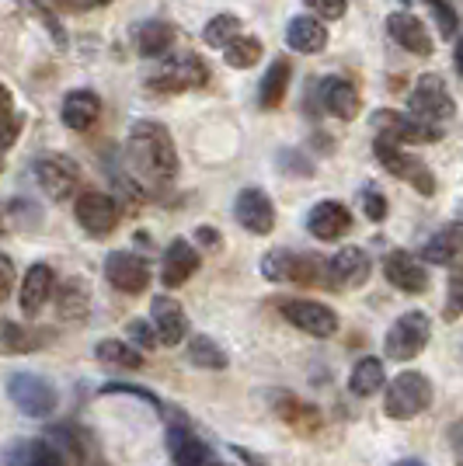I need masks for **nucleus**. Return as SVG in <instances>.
I'll use <instances>...</instances> for the list:
<instances>
[{
  "label": "nucleus",
  "instance_id": "23",
  "mask_svg": "<svg viewBox=\"0 0 463 466\" xmlns=\"http://www.w3.org/2000/svg\"><path fill=\"white\" fill-rule=\"evenodd\" d=\"M321 101H324V108H328L331 116L342 118V122L355 118V112H359V91L345 77L321 80Z\"/></svg>",
  "mask_w": 463,
  "mask_h": 466
},
{
  "label": "nucleus",
  "instance_id": "28",
  "mask_svg": "<svg viewBox=\"0 0 463 466\" xmlns=\"http://www.w3.org/2000/svg\"><path fill=\"white\" fill-rule=\"evenodd\" d=\"M290 63L286 59H275L269 70H265V77H262V87H258V101H262V108H279L283 105V97H286V87H290Z\"/></svg>",
  "mask_w": 463,
  "mask_h": 466
},
{
  "label": "nucleus",
  "instance_id": "18",
  "mask_svg": "<svg viewBox=\"0 0 463 466\" xmlns=\"http://www.w3.org/2000/svg\"><path fill=\"white\" fill-rule=\"evenodd\" d=\"M307 230L317 240H338V237H345L352 230V213H348L342 202L324 198V202H317L307 213Z\"/></svg>",
  "mask_w": 463,
  "mask_h": 466
},
{
  "label": "nucleus",
  "instance_id": "5",
  "mask_svg": "<svg viewBox=\"0 0 463 466\" xmlns=\"http://www.w3.org/2000/svg\"><path fill=\"white\" fill-rule=\"evenodd\" d=\"M407 108H411V118H418V122H432V126H439L443 118L453 116V97L446 91L443 77H436V74H425L418 77L415 84V91L407 97Z\"/></svg>",
  "mask_w": 463,
  "mask_h": 466
},
{
  "label": "nucleus",
  "instance_id": "37",
  "mask_svg": "<svg viewBox=\"0 0 463 466\" xmlns=\"http://www.w3.org/2000/svg\"><path fill=\"white\" fill-rule=\"evenodd\" d=\"M307 7L317 21H338L345 18L348 0H307Z\"/></svg>",
  "mask_w": 463,
  "mask_h": 466
},
{
  "label": "nucleus",
  "instance_id": "7",
  "mask_svg": "<svg viewBox=\"0 0 463 466\" xmlns=\"http://www.w3.org/2000/svg\"><path fill=\"white\" fill-rule=\"evenodd\" d=\"M210 80V70L206 63L195 56V53H181V56H171L160 63L150 84L160 87V91H189V87H202Z\"/></svg>",
  "mask_w": 463,
  "mask_h": 466
},
{
  "label": "nucleus",
  "instance_id": "33",
  "mask_svg": "<svg viewBox=\"0 0 463 466\" xmlns=\"http://www.w3.org/2000/svg\"><path fill=\"white\" fill-rule=\"evenodd\" d=\"M262 56H265V49L252 35H237L231 46H223V59H227V66H233V70H252Z\"/></svg>",
  "mask_w": 463,
  "mask_h": 466
},
{
  "label": "nucleus",
  "instance_id": "41",
  "mask_svg": "<svg viewBox=\"0 0 463 466\" xmlns=\"http://www.w3.org/2000/svg\"><path fill=\"white\" fill-rule=\"evenodd\" d=\"M25 11H39V15H59L67 7H74V0H18Z\"/></svg>",
  "mask_w": 463,
  "mask_h": 466
},
{
  "label": "nucleus",
  "instance_id": "4",
  "mask_svg": "<svg viewBox=\"0 0 463 466\" xmlns=\"http://www.w3.org/2000/svg\"><path fill=\"white\" fill-rule=\"evenodd\" d=\"M428 334H432V320L422 310H407L401 313L390 330H386L384 351L386 359L394 362H411L415 355H422V349L428 345Z\"/></svg>",
  "mask_w": 463,
  "mask_h": 466
},
{
  "label": "nucleus",
  "instance_id": "15",
  "mask_svg": "<svg viewBox=\"0 0 463 466\" xmlns=\"http://www.w3.org/2000/svg\"><path fill=\"white\" fill-rule=\"evenodd\" d=\"M386 35L397 42L401 49H407L411 56H432V35H428V28H425L422 18H415L411 11H394L390 18H386Z\"/></svg>",
  "mask_w": 463,
  "mask_h": 466
},
{
  "label": "nucleus",
  "instance_id": "26",
  "mask_svg": "<svg viewBox=\"0 0 463 466\" xmlns=\"http://www.w3.org/2000/svg\"><path fill=\"white\" fill-rule=\"evenodd\" d=\"M386 383V372H384V362L376 359V355H366V359H359L352 372H348V390L355 393V397H373V393H380Z\"/></svg>",
  "mask_w": 463,
  "mask_h": 466
},
{
  "label": "nucleus",
  "instance_id": "47",
  "mask_svg": "<svg viewBox=\"0 0 463 466\" xmlns=\"http://www.w3.org/2000/svg\"><path fill=\"white\" fill-rule=\"evenodd\" d=\"M394 466H425V463H422V460H397Z\"/></svg>",
  "mask_w": 463,
  "mask_h": 466
},
{
  "label": "nucleus",
  "instance_id": "2",
  "mask_svg": "<svg viewBox=\"0 0 463 466\" xmlns=\"http://www.w3.org/2000/svg\"><path fill=\"white\" fill-rule=\"evenodd\" d=\"M428 404H432V383H428L425 372L405 370L386 383L384 410L394 421H411V418H418L422 410H428Z\"/></svg>",
  "mask_w": 463,
  "mask_h": 466
},
{
  "label": "nucleus",
  "instance_id": "6",
  "mask_svg": "<svg viewBox=\"0 0 463 466\" xmlns=\"http://www.w3.org/2000/svg\"><path fill=\"white\" fill-rule=\"evenodd\" d=\"M328 272L317 258L310 254H296V251H269L262 258V275L269 282H317L321 275Z\"/></svg>",
  "mask_w": 463,
  "mask_h": 466
},
{
  "label": "nucleus",
  "instance_id": "25",
  "mask_svg": "<svg viewBox=\"0 0 463 466\" xmlns=\"http://www.w3.org/2000/svg\"><path fill=\"white\" fill-rule=\"evenodd\" d=\"M7 466H67L59 449L53 442H39V439H25L7 449Z\"/></svg>",
  "mask_w": 463,
  "mask_h": 466
},
{
  "label": "nucleus",
  "instance_id": "9",
  "mask_svg": "<svg viewBox=\"0 0 463 466\" xmlns=\"http://www.w3.org/2000/svg\"><path fill=\"white\" fill-rule=\"evenodd\" d=\"M283 317L290 320L293 328H300L304 334H314V338H331L338 330V313L317 303V299H283Z\"/></svg>",
  "mask_w": 463,
  "mask_h": 466
},
{
  "label": "nucleus",
  "instance_id": "21",
  "mask_svg": "<svg viewBox=\"0 0 463 466\" xmlns=\"http://www.w3.org/2000/svg\"><path fill=\"white\" fill-rule=\"evenodd\" d=\"M59 116H63V126H67V129L84 133V129H91L98 122V116H101V97H98L95 91H70V95L63 97Z\"/></svg>",
  "mask_w": 463,
  "mask_h": 466
},
{
  "label": "nucleus",
  "instance_id": "29",
  "mask_svg": "<svg viewBox=\"0 0 463 466\" xmlns=\"http://www.w3.org/2000/svg\"><path fill=\"white\" fill-rule=\"evenodd\" d=\"M422 258L432 265H453L460 258V227H446L443 233H436L428 244L422 248Z\"/></svg>",
  "mask_w": 463,
  "mask_h": 466
},
{
  "label": "nucleus",
  "instance_id": "27",
  "mask_svg": "<svg viewBox=\"0 0 463 466\" xmlns=\"http://www.w3.org/2000/svg\"><path fill=\"white\" fill-rule=\"evenodd\" d=\"M171 46H174V28L168 21H147V25L136 32V49H139V56L160 59V56H168Z\"/></svg>",
  "mask_w": 463,
  "mask_h": 466
},
{
  "label": "nucleus",
  "instance_id": "10",
  "mask_svg": "<svg viewBox=\"0 0 463 466\" xmlns=\"http://www.w3.org/2000/svg\"><path fill=\"white\" fill-rule=\"evenodd\" d=\"M77 177H80V171L70 157L49 154V157H39V160H36V181H39L42 192L49 195V198H57V202H63V198L74 195Z\"/></svg>",
  "mask_w": 463,
  "mask_h": 466
},
{
  "label": "nucleus",
  "instance_id": "22",
  "mask_svg": "<svg viewBox=\"0 0 463 466\" xmlns=\"http://www.w3.org/2000/svg\"><path fill=\"white\" fill-rule=\"evenodd\" d=\"M286 46H290L293 53H304V56L321 53V49L328 46V28H324V21H317L314 15L293 18L290 28H286Z\"/></svg>",
  "mask_w": 463,
  "mask_h": 466
},
{
  "label": "nucleus",
  "instance_id": "3",
  "mask_svg": "<svg viewBox=\"0 0 463 466\" xmlns=\"http://www.w3.org/2000/svg\"><path fill=\"white\" fill-rule=\"evenodd\" d=\"M7 397L28 418H49L59 404L57 387L49 380L36 376V372H11L7 376Z\"/></svg>",
  "mask_w": 463,
  "mask_h": 466
},
{
  "label": "nucleus",
  "instance_id": "45",
  "mask_svg": "<svg viewBox=\"0 0 463 466\" xmlns=\"http://www.w3.org/2000/svg\"><path fill=\"white\" fill-rule=\"evenodd\" d=\"M199 240H202V244H220V233H212L210 227H202V230H199Z\"/></svg>",
  "mask_w": 463,
  "mask_h": 466
},
{
  "label": "nucleus",
  "instance_id": "11",
  "mask_svg": "<svg viewBox=\"0 0 463 466\" xmlns=\"http://www.w3.org/2000/svg\"><path fill=\"white\" fill-rule=\"evenodd\" d=\"M233 216L254 237H265V233L275 230V206L262 188H241L237 202H233Z\"/></svg>",
  "mask_w": 463,
  "mask_h": 466
},
{
  "label": "nucleus",
  "instance_id": "24",
  "mask_svg": "<svg viewBox=\"0 0 463 466\" xmlns=\"http://www.w3.org/2000/svg\"><path fill=\"white\" fill-rule=\"evenodd\" d=\"M328 272L338 279V282H345V286H363L373 272V261H369V254L363 248H342V251L331 258Z\"/></svg>",
  "mask_w": 463,
  "mask_h": 466
},
{
  "label": "nucleus",
  "instance_id": "12",
  "mask_svg": "<svg viewBox=\"0 0 463 466\" xmlns=\"http://www.w3.org/2000/svg\"><path fill=\"white\" fill-rule=\"evenodd\" d=\"M105 279L116 286L118 292H143L150 286V268H147V261L133 251H112L105 258Z\"/></svg>",
  "mask_w": 463,
  "mask_h": 466
},
{
  "label": "nucleus",
  "instance_id": "43",
  "mask_svg": "<svg viewBox=\"0 0 463 466\" xmlns=\"http://www.w3.org/2000/svg\"><path fill=\"white\" fill-rule=\"evenodd\" d=\"M449 320H457L460 317V275H453V282H449V310H446Z\"/></svg>",
  "mask_w": 463,
  "mask_h": 466
},
{
  "label": "nucleus",
  "instance_id": "38",
  "mask_svg": "<svg viewBox=\"0 0 463 466\" xmlns=\"http://www.w3.org/2000/svg\"><path fill=\"white\" fill-rule=\"evenodd\" d=\"M363 213H366V219H373V223H384L386 216V198L380 192H373V188H366L363 192Z\"/></svg>",
  "mask_w": 463,
  "mask_h": 466
},
{
  "label": "nucleus",
  "instance_id": "19",
  "mask_svg": "<svg viewBox=\"0 0 463 466\" xmlns=\"http://www.w3.org/2000/svg\"><path fill=\"white\" fill-rule=\"evenodd\" d=\"M57 289V275L49 265H32L25 279H21V292H18V303L21 310L28 313V317H36V313L49 303V296Z\"/></svg>",
  "mask_w": 463,
  "mask_h": 466
},
{
  "label": "nucleus",
  "instance_id": "46",
  "mask_svg": "<svg viewBox=\"0 0 463 466\" xmlns=\"http://www.w3.org/2000/svg\"><path fill=\"white\" fill-rule=\"evenodd\" d=\"M108 4H116V0H84V7H108Z\"/></svg>",
  "mask_w": 463,
  "mask_h": 466
},
{
  "label": "nucleus",
  "instance_id": "8",
  "mask_svg": "<svg viewBox=\"0 0 463 466\" xmlns=\"http://www.w3.org/2000/svg\"><path fill=\"white\" fill-rule=\"evenodd\" d=\"M373 154L380 157V164H384V167L394 177H401V181H411V185H415V188H418L422 195H432V188H436L432 175L425 171L422 160H415L411 154H405L397 143H390V139L376 137V143H373Z\"/></svg>",
  "mask_w": 463,
  "mask_h": 466
},
{
  "label": "nucleus",
  "instance_id": "39",
  "mask_svg": "<svg viewBox=\"0 0 463 466\" xmlns=\"http://www.w3.org/2000/svg\"><path fill=\"white\" fill-rule=\"evenodd\" d=\"M21 133V118L11 112V116H0V157H4V150H11V143L18 139Z\"/></svg>",
  "mask_w": 463,
  "mask_h": 466
},
{
  "label": "nucleus",
  "instance_id": "17",
  "mask_svg": "<svg viewBox=\"0 0 463 466\" xmlns=\"http://www.w3.org/2000/svg\"><path fill=\"white\" fill-rule=\"evenodd\" d=\"M384 275L390 279V286L401 292H425L428 289V272L418 258H411L407 251H390L384 258Z\"/></svg>",
  "mask_w": 463,
  "mask_h": 466
},
{
  "label": "nucleus",
  "instance_id": "42",
  "mask_svg": "<svg viewBox=\"0 0 463 466\" xmlns=\"http://www.w3.org/2000/svg\"><path fill=\"white\" fill-rule=\"evenodd\" d=\"M15 265H11V258L7 254H0V303L11 296V289H15Z\"/></svg>",
  "mask_w": 463,
  "mask_h": 466
},
{
  "label": "nucleus",
  "instance_id": "34",
  "mask_svg": "<svg viewBox=\"0 0 463 466\" xmlns=\"http://www.w3.org/2000/svg\"><path fill=\"white\" fill-rule=\"evenodd\" d=\"M237 35H241V18H237V15H216V18H210L206 28H202V39H206V46H212V49L231 46Z\"/></svg>",
  "mask_w": 463,
  "mask_h": 466
},
{
  "label": "nucleus",
  "instance_id": "40",
  "mask_svg": "<svg viewBox=\"0 0 463 466\" xmlns=\"http://www.w3.org/2000/svg\"><path fill=\"white\" fill-rule=\"evenodd\" d=\"M129 334H133V341L139 349H157V334L150 328V320H129Z\"/></svg>",
  "mask_w": 463,
  "mask_h": 466
},
{
  "label": "nucleus",
  "instance_id": "30",
  "mask_svg": "<svg viewBox=\"0 0 463 466\" xmlns=\"http://www.w3.org/2000/svg\"><path fill=\"white\" fill-rule=\"evenodd\" d=\"M57 303H59V317H63V320H84V317H87V307H91V292H87V286H84L80 279H70V282H63Z\"/></svg>",
  "mask_w": 463,
  "mask_h": 466
},
{
  "label": "nucleus",
  "instance_id": "32",
  "mask_svg": "<svg viewBox=\"0 0 463 466\" xmlns=\"http://www.w3.org/2000/svg\"><path fill=\"white\" fill-rule=\"evenodd\" d=\"M95 355H98V362H105V366H116V370H139V366H143L139 351H136L133 345H126V341H116V338H108V341H98Z\"/></svg>",
  "mask_w": 463,
  "mask_h": 466
},
{
  "label": "nucleus",
  "instance_id": "31",
  "mask_svg": "<svg viewBox=\"0 0 463 466\" xmlns=\"http://www.w3.org/2000/svg\"><path fill=\"white\" fill-rule=\"evenodd\" d=\"M185 355H189V362L199 366V370H227V351L220 349L212 338H206V334H192Z\"/></svg>",
  "mask_w": 463,
  "mask_h": 466
},
{
  "label": "nucleus",
  "instance_id": "44",
  "mask_svg": "<svg viewBox=\"0 0 463 466\" xmlns=\"http://www.w3.org/2000/svg\"><path fill=\"white\" fill-rule=\"evenodd\" d=\"M15 112V97L7 91V84H0V116H11Z\"/></svg>",
  "mask_w": 463,
  "mask_h": 466
},
{
  "label": "nucleus",
  "instance_id": "13",
  "mask_svg": "<svg viewBox=\"0 0 463 466\" xmlns=\"http://www.w3.org/2000/svg\"><path fill=\"white\" fill-rule=\"evenodd\" d=\"M74 213H77V223L87 233H91V237H105V233L116 230V223H118L116 198H112V195H105V192H84V195H77V206H74Z\"/></svg>",
  "mask_w": 463,
  "mask_h": 466
},
{
  "label": "nucleus",
  "instance_id": "35",
  "mask_svg": "<svg viewBox=\"0 0 463 466\" xmlns=\"http://www.w3.org/2000/svg\"><path fill=\"white\" fill-rule=\"evenodd\" d=\"M36 345H39V341L32 338V330H25L21 324H15V320H0V349L7 351V355L32 351Z\"/></svg>",
  "mask_w": 463,
  "mask_h": 466
},
{
  "label": "nucleus",
  "instance_id": "14",
  "mask_svg": "<svg viewBox=\"0 0 463 466\" xmlns=\"http://www.w3.org/2000/svg\"><path fill=\"white\" fill-rule=\"evenodd\" d=\"M150 328L157 334V345H181L189 338V317L181 310V303L171 299V296H157L150 303Z\"/></svg>",
  "mask_w": 463,
  "mask_h": 466
},
{
  "label": "nucleus",
  "instance_id": "36",
  "mask_svg": "<svg viewBox=\"0 0 463 466\" xmlns=\"http://www.w3.org/2000/svg\"><path fill=\"white\" fill-rule=\"evenodd\" d=\"M428 4V11H432V18L439 21V35L443 39H457V28H460V21L453 15V7L446 4V0H425Z\"/></svg>",
  "mask_w": 463,
  "mask_h": 466
},
{
  "label": "nucleus",
  "instance_id": "1",
  "mask_svg": "<svg viewBox=\"0 0 463 466\" xmlns=\"http://www.w3.org/2000/svg\"><path fill=\"white\" fill-rule=\"evenodd\" d=\"M129 164L150 181H171L178 175V150L160 122H136L129 129Z\"/></svg>",
  "mask_w": 463,
  "mask_h": 466
},
{
  "label": "nucleus",
  "instance_id": "16",
  "mask_svg": "<svg viewBox=\"0 0 463 466\" xmlns=\"http://www.w3.org/2000/svg\"><path fill=\"white\" fill-rule=\"evenodd\" d=\"M199 265H202V258L195 251V244H189L185 237H178L168 244V251H164V261H160V282L168 286V289H178V286H185L195 272H199Z\"/></svg>",
  "mask_w": 463,
  "mask_h": 466
},
{
  "label": "nucleus",
  "instance_id": "20",
  "mask_svg": "<svg viewBox=\"0 0 463 466\" xmlns=\"http://www.w3.org/2000/svg\"><path fill=\"white\" fill-rule=\"evenodd\" d=\"M168 449H171L174 466H210L212 463L210 446L195 435L192 428H185V425H174L171 431H168Z\"/></svg>",
  "mask_w": 463,
  "mask_h": 466
}]
</instances>
